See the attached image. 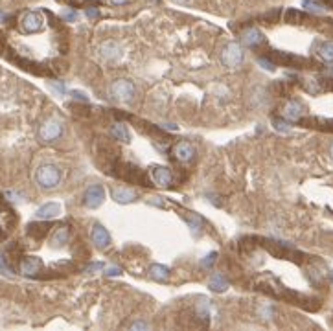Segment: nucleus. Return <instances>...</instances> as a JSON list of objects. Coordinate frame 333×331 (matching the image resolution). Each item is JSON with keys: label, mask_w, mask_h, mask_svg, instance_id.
Returning <instances> with one entry per match:
<instances>
[{"label": "nucleus", "mask_w": 333, "mask_h": 331, "mask_svg": "<svg viewBox=\"0 0 333 331\" xmlns=\"http://www.w3.org/2000/svg\"><path fill=\"white\" fill-rule=\"evenodd\" d=\"M19 269L24 276H35V274H39L41 273V269H43V261H41V258L28 256V258H24L22 261H20Z\"/></svg>", "instance_id": "nucleus-10"}, {"label": "nucleus", "mask_w": 333, "mask_h": 331, "mask_svg": "<svg viewBox=\"0 0 333 331\" xmlns=\"http://www.w3.org/2000/svg\"><path fill=\"white\" fill-rule=\"evenodd\" d=\"M208 285H210V289H212L214 293H225L228 289V283L227 280L223 278L221 273H216L212 274V278H210V282H208Z\"/></svg>", "instance_id": "nucleus-18"}, {"label": "nucleus", "mask_w": 333, "mask_h": 331, "mask_svg": "<svg viewBox=\"0 0 333 331\" xmlns=\"http://www.w3.org/2000/svg\"><path fill=\"white\" fill-rule=\"evenodd\" d=\"M50 230V225L48 223H43V225H29L28 226V232L35 237H43L44 234H48Z\"/></svg>", "instance_id": "nucleus-24"}, {"label": "nucleus", "mask_w": 333, "mask_h": 331, "mask_svg": "<svg viewBox=\"0 0 333 331\" xmlns=\"http://www.w3.org/2000/svg\"><path fill=\"white\" fill-rule=\"evenodd\" d=\"M85 13H87V17L90 20H98V19H100V11H98V8H87V11H85Z\"/></svg>", "instance_id": "nucleus-31"}, {"label": "nucleus", "mask_w": 333, "mask_h": 331, "mask_svg": "<svg viewBox=\"0 0 333 331\" xmlns=\"http://www.w3.org/2000/svg\"><path fill=\"white\" fill-rule=\"evenodd\" d=\"M173 2H179V4H186V2H190V0H173Z\"/></svg>", "instance_id": "nucleus-38"}, {"label": "nucleus", "mask_w": 333, "mask_h": 331, "mask_svg": "<svg viewBox=\"0 0 333 331\" xmlns=\"http://www.w3.org/2000/svg\"><path fill=\"white\" fill-rule=\"evenodd\" d=\"M67 241H68V226H65V225L57 226V228L53 230L52 237H50L52 247L53 249H61V247H65Z\"/></svg>", "instance_id": "nucleus-16"}, {"label": "nucleus", "mask_w": 333, "mask_h": 331, "mask_svg": "<svg viewBox=\"0 0 333 331\" xmlns=\"http://www.w3.org/2000/svg\"><path fill=\"white\" fill-rule=\"evenodd\" d=\"M100 53L107 61H120L124 57V46L118 41H105L100 46Z\"/></svg>", "instance_id": "nucleus-7"}, {"label": "nucleus", "mask_w": 333, "mask_h": 331, "mask_svg": "<svg viewBox=\"0 0 333 331\" xmlns=\"http://www.w3.org/2000/svg\"><path fill=\"white\" fill-rule=\"evenodd\" d=\"M258 63H260L261 67L265 68V70H275V63H273V61H269V59H265V57H260V59H258Z\"/></svg>", "instance_id": "nucleus-32"}, {"label": "nucleus", "mask_w": 333, "mask_h": 331, "mask_svg": "<svg viewBox=\"0 0 333 331\" xmlns=\"http://www.w3.org/2000/svg\"><path fill=\"white\" fill-rule=\"evenodd\" d=\"M302 19H304V15L300 13V11L289 10L287 13H285V22H289V24H298Z\"/></svg>", "instance_id": "nucleus-26"}, {"label": "nucleus", "mask_w": 333, "mask_h": 331, "mask_svg": "<svg viewBox=\"0 0 333 331\" xmlns=\"http://www.w3.org/2000/svg\"><path fill=\"white\" fill-rule=\"evenodd\" d=\"M129 327L131 329H147V324L145 322H133Z\"/></svg>", "instance_id": "nucleus-34"}, {"label": "nucleus", "mask_w": 333, "mask_h": 331, "mask_svg": "<svg viewBox=\"0 0 333 331\" xmlns=\"http://www.w3.org/2000/svg\"><path fill=\"white\" fill-rule=\"evenodd\" d=\"M216 258H218V252H212V254H208L206 258L201 261V265H203V267H206V269H210V267L216 263Z\"/></svg>", "instance_id": "nucleus-29"}, {"label": "nucleus", "mask_w": 333, "mask_h": 331, "mask_svg": "<svg viewBox=\"0 0 333 331\" xmlns=\"http://www.w3.org/2000/svg\"><path fill=\"white\" fill-rule=\"evenodd\" d=\"M149 175H151V180L160 188H166L171 184V171H169L166 166L155 164V166L149 168Z\"/></svg>", "instance_id": "nucleus-8"}, {"label": "nucleus", "mask_w": 333, "mask_h": 331, "mask_svg": "<svg viewBox=\"0 0 333 331\" xmlns=\"http://www.w3.org/2000/svg\"><path fill=\"white\" fill-rule=\"evenodd\" d=\"M105 274H107V276H118V274H120V269H118V267H114V265H107V267H105Z\"/></svg>", "instance_id": "nucleus-33"}, {"label": "nucleus", "mask_w": 333, "mask_h": 331, "mask_svg": "<svg viewBox=\"0 0 333 331\" xmlns=\"http://www.w3.org/2000/svg\"><path fill=\"white\" fill-rule=\"evenodd\" d=\"M168 267H164V265H151L149 267V276L153 280H157V282H166L168 280Z\"/></svg>", "instance_id": "nucleus-21"}, {"label": "nucleus", "mask_w": 333, "mask_h": 331, "mask_svg": "<svg viewBox=\"0 0 333 331\" xmlns=\"http://www.w3.org/2000/svg\"><path fill=\"white\" fill-rule=\"evenodd\" d=\"M282 112H284V118H287L291 122H296L302 116V105H300L298 101H287Z\"/></svg>", "instance_id": "nucleus-17"}, {"label": "nucleus", "mask_w": 333, "mask_h": 331, "mask_svg": "<svg viewBox=\"0 0 333 331\" xmlns=\"http://www.w3.org/2000/svg\"><path fill=\"white\" fill-rule=\"evenodd\" d=\"M308 11L311 13H324L326 11V6L320 4L319 0H304V4H302Z\"/></svg>", "instance_id": "nucleus-23"}, {"label": "nucleus", "mask_w": 333, "mask_h": 331, "mask_svg": "<svg viewBox=\"0 0 333 331\" xmlns=\"http://www.w3.org/2000/svg\"><path fill=\"white\" fill-rule=\"evenodd\" d=\"M35 180L41 188L44 190H52L59 184L61 180V171H59L57 166H53V164H44L41 168L37 169L35 173Z\"/></svg>", "instance_id": "nucleus-1"}, {"label": "nucleus", "mask_w": 333, "mask_h": 331, "mask_svg": "<svg viewBox=\"0 0 333 331\" xmlns=\"http://www.w3.org/2000/svg\"><path fill=\"white\" fill-rule=\"evenodd\" d=\"M63 19L68 20V22H76V20H77V13H76V11H72V10H65L63 11Z\"/></svg>", "instance_id": "nucleus-30"}, {"label": "nucleus", "mask_w": 333, "mask_h": 331, "mask_svg": "<svg viewBox=\"0 0 333 331\" xmlns=\"http://www.w3.org/2000/svg\"><path fill=\"white\" fill-rule=\"evenodd\" d=\"M109 2L114 6H124V4H129L131 0H109Z\"/></svg>", "instance_id": "nucleus-37"}, {"label": "nucleus", "mask_w": 333, "mask_h": 331, "mask_svg": "<svg viewBox=\"0 0 333 331\" xmlns=\"http://www.w3.org/2000/svg\"><path fill=\"white\" fill-rule=\"evenodd\" d=\"M112 199L116 202H120V204H129L136 199V192L127 186H116L112 190Z\"/></svg>", "instance_id": "nucleus-13"}, {"label": "nucleus", "mask_w": 333, "mask_h": 331, "mask_svg": "<svg viewBox=\"0 0 333 331\" xmlns=\"http://www.w3.org/2000/svg\"><path fill=\"white\" fill-rule=\"evenodd\" d=\"M188 219V225L190 228H192V232L195 234V232H201V225H203V219L199 216H188L186 217Z\"/></svg>", "instance_id": "nucleus-27"}, {"label": "nucleus", "mask_w": 333, "mask_h": 331, "mask_svg": "<svg viewBox=\"0 0 333 331\" xmlns=\"http://www.w3.org/2000/svg\"><path fill=\"white\" fill-rule=\"evenodd\" d=\"M61 133H63V127L57 120H46L39 129V138L44 144H50V142H55L61 136Z\"/></svg>", "instance_id": "nucleus-5"}, {"label": "nucleus", "mask_w": 333, "mask_h": 331, "mask_svg": "<svg viewBox=\"0 0 333 331\" xmlns=\"http://www.w3.org/2000/svg\"><path fill=\"white\" fill-rule=\"evenodd\" d=\"M243 59H245V52H243L241 44L237 43H228L221 52L223 65L228 68H237L243 63Z\"/></svg>", "instance_id": "nucleus-3"}, {"label": "nucleus", "mask_w": 333, "mask_h": 331, "mask_svg": "<svg viewBox=\"0 0 333 331\" xmlns=\"http://www.w3.org/2000/svg\"><path fill=\"white\" fill-rule=\"evenodd\" d=\"M241 41L243 44H247V46H251V48H254V46H260L265 39H263V34H261L258 28H249L245 29L241 34Z\"/></svg>", "instance_id": "nucleus-14"}, {"label": "nucleus", "mask_w": 333, "mask_h": 331, "mask_svg": "<svg viewBox=\"0 0 333 331\" xmlns=\"http://www.w3.org/2000/svg\"><path fill=\"white\" fill-rule=\"evenodd\" d=\"M304 88L308 92H311V94H319V92H322L324 86L320 85V81H317V79H306Z\"/></svg>", "instance_id": "nucleus-25"}, {"label": "nucleus", "mask_w": 333, "mask_h": 331, "mask_svg": "<svg viewBox=\"0 0 333 331\" xmlns=\"http://www.w3.org/2000/svg\"><path fill=\"white\" fill-rule=\"evenodd\" d=\"M273 59H275L276 63H280V65H285V67H295V68H306L309 65L306 59L296 57V55H287V53H280V52L273 53Z\"/></svg>", "instance_id": "nucleus-12"}, {"label": "nucleus", "mask_w": 333, "mask_h": 331, "mask_svg": "<svg viewBox=\"0 0 333 331\" xmlns=\"http://www.w3.org/2000/svg\"><path fill=\"white\" fill-rule=\"evenodd\" d=\"M195 311H197V317L208 318V317H210V311H212V307H210V302H208L206 298H199L197 306H195Z\"/></svg>", "instance_id": "nucleus-22"}, {"label": "nucleus", "mask_w": 333, "mask_h": 331, "mask_svg": "<svg viewBox=\"0 0 333 331\" xmlns=\"http://www.w3.org/2000/svg\"><path fill=\"white\" fill-rule=\"evenodd\" d=\"M317 55H319L324 63H333V43L326 41V43L317 44Z\"/></svg>", "instance_id": "nucleus-19"}, {"label": "nucleus", "mask_w": 333, "mask_h": 331, "mask_svg": "<svg viewBox=\"0 0 333 331\" xmlns=\"http://www.w3.org/2000/svg\"><path fill=\"white\" fill-rule=\"evenodd\" d=\"M103 201H105V190L100 184L88 186L85 195H83V204L87 208H98Z\"/></svg>", "instance_id": "nucleus-6"}, {"label": "nucleus", "mask_w": 333, "mask_h": 331, "mask_svg": "<svg viewBox=\"0 0 333 331\" xmlns=\"http://www.w3.org/2000/svg\"><path fill=\"white\" fill-rule=\"evenodd\" d=\"M44 26V17L43 13H39V11H28L20 17V22H19V28L22 34L29 35V34H37L41 32Z\"/></svg>", "instance_id": "nucleus-4"}, {"label": "nucleus", "mask_w": 333, "mask_h": 331, "mask_svg": "<svg viewBox=\"0 0 333 331\" xmlns=\"http://www.w3.org/2000/svg\"><path fill=\"white\" fill-rule=\"evenodd\" d=\"M329 88H331V91H333V81H331V85H329Z\"/></svg>", "instance_id": "nucleus-41"}, {"label": "nucleus", "mask_w": 333, "mask_h": 331, "mask_svg": "<svg viewBox=\"0 0 333 331\" xmlns=\"http://www.w3.org/2000/svg\"><path fill=\"white\" fill-rule=\"evenodd\" d=\"M74 100H81V101H87V98H85V94H81V92H72Z\"/></svg>", "instance_id": "nucleus-36"}, {"label": "nucleus", "mask_w": 333, "mask_h": 331, "mask_svg": "<svg viewBox=\"0 0 333 331\" xmlns=\"http://www.w3.org/2000/svg\"><path fill=\"white\" fill-rule=\"evenodd\" d=\"M100 269H103V263H94V265H90L87 269V273H94V270H100Z\"/></svg>", "instance_id": "nucleus-35"}, {"label": "nucleus", "mask_w": 333, "mask_h": 331, "mask_svg": "<svg viewBox=\"0 0 333 331\" xmlns=\"http://www.w3.org/2000/svg\"><path fill=\"white\" fill-rule=\"evenodd\" d=\"M111 135L114 136L116 140H122V142H126V144H129L131 142V135L129 131H127V127L124 124H114L111 127Z\"/></svg>", "instance_id": "nucleus-20"}, {"label": "nucleus", "mask_w": 333, "mask_h": 331, "mask_svg": "<svg viewBox=\"0 0 333 331\" xmlns=\"http://www.w3.org/2000/svg\"><path fill=\"white\" fill-rule=\"evenodd\" d=\"M173 155L175 159L180 160V162H190L193 159V155H195V149H193V145L190 142L180 140V142H177L173 145Z\"/></svg>", "instance_id": "nucleus-11"}, {"label": "nucleus", "mask_w": 333, "mask_h": 331, "mask_svg": "<svg viewBox=\"0 0 333 331\" xmlns=\"http://www.w3.org/2000/svg\"><path fill=\"white\" fill-rule=\"evenodd\" d=\"M273 125H275V129L280 131V133H289V131H291V125L287 124V122H284V120H275V122H273Z\"/></svg>", "instance_id": "nucleus-28"}, {"label": "nucleus", "mask_w": 333, "mask_h": 331, "mask_svg": "<svg viewBox=\"0 0 333 331\" xmlns=\"http://www.w3.org/2000/svg\"><path fill=\"white\" fill-rule=\"evenodd\" d=\"M109 91H111V96L114 98L116 101L127 103V101L133 100L136 88H135V83L129 81V79H116V81L111 83Z\"/></svg>", "instance_id": "nucleus-2"}, {"label": "nucleus", "mask_w": 333, "mask_h": 331, "mask_svg": "<svg viewBox=\"0 0 333 331\" xmlns=\"http://www.w3.org/2000/svg\"><path fill=\"white\" fill-rule=\"evenodd\" d=\"M329 155H331V159H333V145L329 147Z\"/></svg>", "instance_id": "nucleus-39"}, {"label": "nucleus", "mask_w": 333, "mask_h": 331, "mask_svg": "<svg viewBox=\"0 0 333 331\" xmlns=\"http://www.w3.org/2000/svg\"><path fill=\"white\" fill-rule=\"evenodd\" d=\"M90 239H92V243H94V247H96V249H100V250L107 249V247L111 245V235H109V232H107L102 225H94V226H92Z\"/></svg>", "instance_id": "nucleus-9"}, {"label": "nucleus", "mask_w": 333, "mask_h": 331, "mask_svg": "<svg viewBox=\"0 0 333 331\" xmlns=\"http://www.w3.org/2000/svg\"><path fill=\"white\" fill-rule=\"evenodd\" d=\"M59 214H61V206H59L57 202H48V204H44V206L39 208L35 216L43 221H50V219H53V217H57Z\"/></svg>", "instance_id": "nucleus-15"}, {"label": "nucleus", "mask_w": 333, "mask_h": 331, "mask_svg": "<svg viewBox=\"0 0 333 331\" xmlns=\"http://www.w3.org/2000/svg\"><path fill=\"white\" fill-rule=\"evenodd\" d=\"M2 20H4V13H0V22H2Z\"/></svg>", "instance_id": "nucleus-40"}]
</instances>
